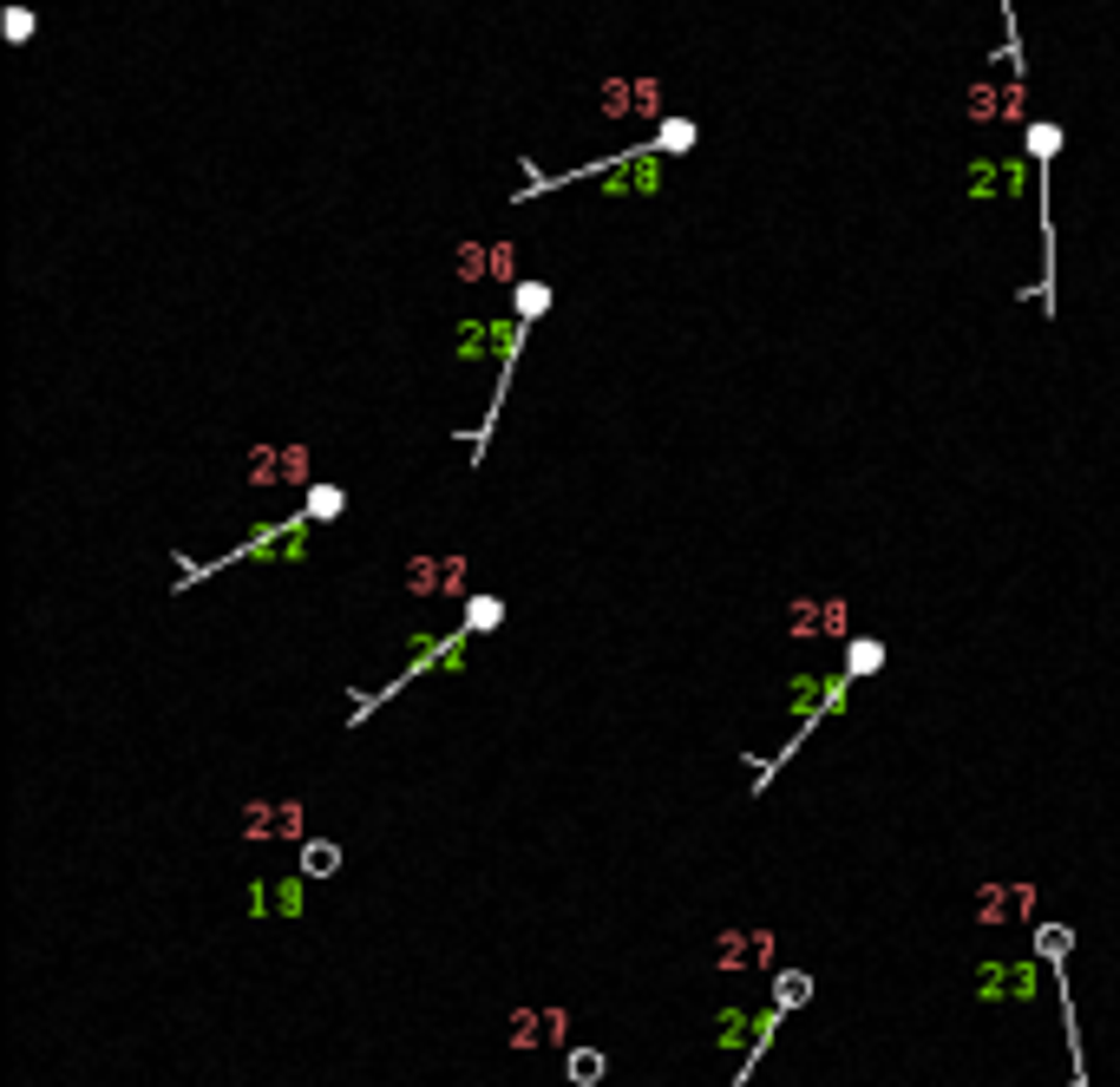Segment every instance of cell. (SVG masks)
Segmentation results:
<instances>
[{"label": "cell", "mask_w": 1120, "mask_h": 1087, "mask_svg": "<svg viewBox=\"0 0 1120 1087\" xmlns=\"http://www.w3.org/2000/svg\"><path fill=\"white\" fill-rule=\"evenodd\" d=\"M544 302H551V288H544V282H524V288H518V315H524V321H531V315H544Z\"/></svg>", "instance_id": "obj_1"}, {"label": "cell", "mask_w": 1120, "mask_h": 1087, "mask_svg": "<svg viewBox=\"0 0 1120 1087\" xmlns=\"http://www.w3.org/2000/svg\"><path fill=\"white\" fill-rule=\"evenodd\" d=\"M1055 144H1061L1055 125H1029V152H1035V158H1055Z\"/></svg>", "instance_id": "obj_2"}, {"label": "cell", "mask_w": 1120, "mask_h": 1087, "mask_svg": "<svg viewBox=\"0 0 1120 1087\" xmlns=\"http://www.w3.org/2000/svg\"><path fill=\"white\" fill-rule=\"evenodd\" d=\"M851 662H859V669H851V675H871V669H879V662H885V649H879V642H859V649H851Z\"/></svg>", "instance_id": "obj_3"}, {"label": "cell", "mask_w": 1120, "mask_h": 1087, "mask_svg": "<svg viewBox=\"0 0 1120 1087\" xmlns=\"http://www.w3.org/2000/svg\"><path fill=\"white\" fill-rule=\"evenodd\" d=\"M695 144V125H662V152H689Z\"/></svg>", "instance_id": "obj_4"}, {"label": "cell", "mask_w": 1120, "mask_h": 1087, "mask_svg": "<svg viewBox=\"0 0 1120 1087\" xmlns=\"http://www.w3.org/2000/svg\"><path fill=\"white\" fill-rule=\"evenodd\" d=\"M334 858H341L334 846H308V872H334Z\"/></svg>", "instance_id": "obj_5"}, {"label": "cell", "mask_w": 1120, "mask_h": 1087, "mask_svg": "<svg viewBox=\"0 0 1120 1087\" xmlns=\"http://www.w3.org/2000/svg\"><path fill=\"white\" fill-rule=\"evenodd\" d=\"M570 1074H583V1081H597V1074H603V1061H597V1055H570Z\"/></svg>", "instance_id": "obj_6"}, {"label": "cell", "mask_w": 1120, "mask_h": 1087, "mask_svg": "<svg viewBox=\"0 0 1120 1087\" xmlns=\"http://www.w3.org/2000/svg\"><path fill=\"white\" fill-rule=\"evenodd\" d=\"M807 996V976H780V1002H799Z\"/></svg>", "instance_id": "obj_7"}]
</instances>
